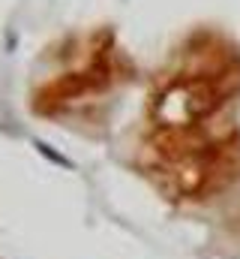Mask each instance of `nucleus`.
<instances>
[{"instance_id":"2","label":"nucleus","mask_w":240,"mask_h":259,"mask_svg":"<svg viewBox=\"0 0 240 259\" xmlns=\"http://www.w3.org/2000/svg\"><path fill=\"white\" fill-rule=\"evenodd\" d=\"M135 66L111 27L72 33L48 55V69L30 88V109L39 118H78L105 103L132 78Z\"/></svg>"},{"instance_id":"1","label":"nucleus","mask_w":240,"mask_h":259,"mask_svg":"<svg viewBox=\"0 0 240 259\" xmlns=\"http://www.w3.org/2000/svg\"><path fill=\"white\" fill-rule=\"evenodd\" d=\"M240 42L195 27L147 88L138 169L174 202H207L240 178Z\"/></svg>"}]
</instances>
